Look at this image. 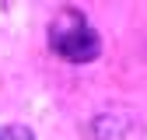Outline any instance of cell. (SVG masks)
Masks as SVG:
<instances>
[{
	"mask_svg": "<svg viewBox=\"0 0 147 140\" xmlns=\"http://www.w3.org/2000/svg\"><path fill=\"white\" fill-rule=\"evenodd\" d=\"M49 49L67 63H91L102 52V39L81 11H60L49 21Z\"/></svg>",
	"mask_w": 147,
	"mask_h": 140,
	"instance_id": "cell-1",
	"label": "cell"
},
{
	"mask_svg": "<svg viewBox=\"0 0 147 140\" xmlns=\"http://www.w3.org/2000/svg\"><path fill=\"white\" fill-rule=\"evenodd\" d=\"M0 140H35V133L25 130V126H4L0 130Z\"/></svg>",
	"mask_w": 147,
	"mask_h": 140,
	"instance_id": "cell-2",
	"label": "cell"
}]
</instances>
